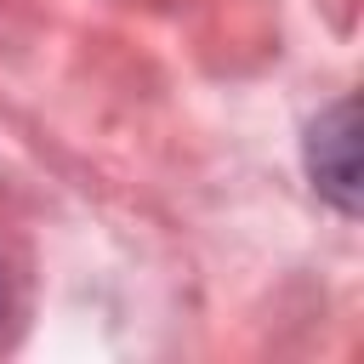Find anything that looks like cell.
I'll return each mask as SVG.
<instances>
[{
	"mask_svg": "<svg viewBox=\"0 0 364 364\" xmlns=\"http://www.w3.org/2000/svg\"><path fill=\"white\" fill-rule=\"evenodd\" d=\"M307 176L341 210L358 216V102L341 97L307 125Z\"/></svg>",
	"mask_w": 364,
	"mask_h": 364,
	"instance_id": "6da1fadb",
	"label": "cell"
},
{
	"mask_svg": "<svg viewBox=\"0 0 364 364\" xmlns=\"http://www.w3.org/2000/svg\"><path fill=\"white\" fill-rule=\"evenodd\" d=\"M0 313H6V284H0Z\"/></svg>",
	"mask_w": 364,
	"mask_h": 364,
	"instance_id": "7a4b0ae2",
	"label": "cell"
}]
</instances>
